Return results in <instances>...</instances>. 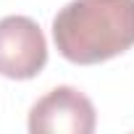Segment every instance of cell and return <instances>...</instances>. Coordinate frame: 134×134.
Instances as JSON below:
<instances>
[{"instance_id":"cell-1","label":"cell","mask_w":134,"mask_h":134,"mask_svg":"<svg viewBox=\"0 0 134 134\" xmlns=\"http://www.w3.org/2000/svg\"><path fill=\"white\" fill-rule=\"evenodd\" d=\"M58 53L95 66L134 47V0H71L53 19Z\"/></svg>"},{"instance_id":"cell-2","label":"cell","mask_w":134,"mask_h":134,"mask_svg":"<svg viewBox=\"0 0 134 134\" xmlns=\"http://www.w3.org/2000/svg\"><path fill=\"white\" fill-rule=\"evenodd\" d=\"M47 63V42L37 21L29 16L0 19V76L34 79Z\"/></svg>"},{"instance_id":"cell-3","label":"cell","mask_w":134,"mask_h":134,"mask_svg":"<svg viewBox=\"0 0 134 134\" xmlns=\"http://www.w3.org/2000/svg\"><path fill=\"white\" fill-rule=\"evenodd\" d=\"M97 124L95 105L74 87H55L29 110L32 134H92Z\"/></svg>"}]
</instances>
